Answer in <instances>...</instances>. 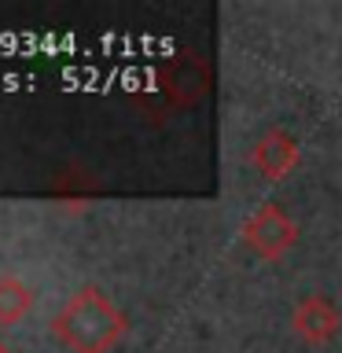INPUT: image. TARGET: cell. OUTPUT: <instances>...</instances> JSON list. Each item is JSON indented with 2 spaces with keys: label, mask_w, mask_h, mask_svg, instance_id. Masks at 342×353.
Here are the masks:
<instances>
[{
  "label": "cell",
  "mask_w": 342,
  "mask_h": 353,
  "mask_svg": "<svg viewBox=\"0 0 342 353\" xmlns=\"http://www.w3.org/2000/svg\"><path fill=\"white\" fill-rule=\"evenodd\" d=\"M291 327L302 342H309V346H324V342H331L339 335L342 313H339L335 302H328L324 294H305L291 313Z\"/></svg>",
  "instance_id": "obj_3"
},
{
  "label": "cell",
  "mask_w": 342,
  "mask_h": 353,
  "mask_svg": "<svg viewBox=\"0 0 342 353\" xmlns=\"http://www.w3.org/2000/svg\"><path fill=\"white\" fill-rule=\"evenodd\" d=\"M239 236L261 261H280L283 254L298 243V225L280 203H265L243 221Z\"/></svg>",
  "instance_id": "obj_2"
},
{
  "label": "cell",
  "mask_w": 342,
  "mask_h": 353,
  "mask_svg": "<svg viewBox=\"0 0 342 353\" xmlns=\"http://www.w3.org/2000/svg\"><path fill=\"white\" fill-rule=\"evenodd\" d=\"M125 331L129 316L92 283L77 287L52 316V335L70 353H110L125 339Z\"/></svg>",
  "instance_id": "obj_1"
},
{
  "label": "cell",
  "mask_w": 342,
  "mask_h": 353,
  "mask_svg": "<svg viewBox=\"0 0 342 353\" xmlns=\"http://www.w3.org/2000/svg\"><path fill=\"white\" fill-rule=\"evenodd\" d=\"M33 309V291L30 283H22L19 276H0V324L11 327L22 316H30Z\"/></svg>",
  "instance_id": "obj_5"
},
{
  "label": "cell",
  "mask_w": 342,
  "mask_h": 353,
  "mask_svg": "<svg viewBox=\"0 0 342 353\" xmlns=\"http://www.w3.org/2000/svg\"><path fill=\"white\" fill-rule=\"evenodd\" d=\"M0 353H15V350H11V346H8V342H0Z\"/></svg>",
  "instance_id": "obj_6"
},
{
  "label": "cell",
  "mask_w": 342,
  "mask_h": 353,
  "mask_svg": "<svg viewBox=\"0 0 342 353\" xmlns=\"http://www.w3.org/2000/svg\"><path fill=\"white\" fill-rule=\"evenodd\" d=\"M298 159H302V151H298V140L287 129L261 132V140L250 148V165L265 181H283L287 173H294Z\"/></svg>",
  "instance_id": "obj_4"
}]
</instances>
